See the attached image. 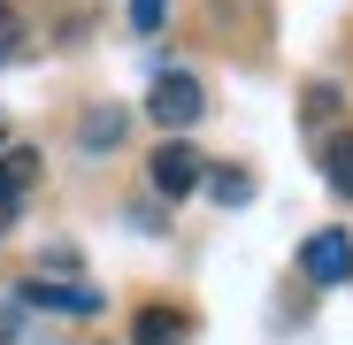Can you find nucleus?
Returning a JSON list of instances; mask_svg holds the SVG:
<instances>
[{"mask_svg": "<svg viewBox=\"0 0 353 345\" xmlns=\"http://www.w3.org/2000/svg\"><path fill=\"white\" fill-rule=\"evenodd\" d=\"M185 330H192V322L176 315V307H146L131 337H139V345H185Z\"/></svg>", "mask_w": 353, "mask_h": 345, "instance_id": "nucleus-7", "label": "nucleus"}, {"mask_svg": "<svg viewBox=\"0 0 353 345\" xmlns=\"http://www.w3.org/2000/svg\"><path fill=\"white\" fill-rule=\"evenodd\" d=\"M31 185H39V154L31 146H8V154H0V230H8V215L23 207Z\"/></svg>", "mask_w": 353, "mask_h": 345, "instance_id": "nucleus-5", "label": "nucleus"}, {"mask_svg": "<svg viewBox=\"0 0 353 345\" xmlns=\"http://www.w3.org/2000/svg\"><path fill=\"white\" fill-rule=\"evenodd\" d=\"M77 138H85L92 154H100V146H115V138H123V107H115V100H108V107H92L85 123H77Z\"/></svg>", "mask_w": 353, "mask_h": 345, "instance_id": "nucleus-9", "label": "nucleus"}, {"mask_svg": "<svg viewBox=\"0 0 353 345\" xmlns=\"http://www.w3.org/2000/svg\"><path fill=\"white\" fill-rule=\"evenodd\" d=\"M161 16H169V0H131V23L139 31H161Z\"/></svg>", "mask_w": 353, "mask_h": 345, "instance_id": "nucleus-12", "label": "nucleus"}, {"mask_svg": "<svg viewBox=\"0 0 353 345\" xmlns=\"http://www.w3.org/2000/svg\"><path fill=\"white\" fill-rule=\"evenodd\" d=\"M330 107H338V92H330V85H315V92H307V123H323Z\"/></svg>", "mask_w": 353, "mask_h": 345, "instance_id": "nucleus-13", "label": "nucleus"}, {"mask_svg": "<svg viewBox=\"0 0 353 345\" xmlns=\"http://www.w3.org/2000/svg\"><path fill=\"white\" fill-rule=\"evenodd\" d=\"M200 169H208V161H200L185 138H161V146H154V161H146V177H154V192H161V200H185V192H200Z\"/></svg>", "mask_w": 353, "mask_h": 345, "instance_id": "nucleus-4", "label": "nucleus"}, {"mask_svg": "<svg viewBox=\"0 0 353 345\" xmlns=\"http://www.w3.org/2000/svg\"><path fill=\"white\" fill-rule=\"evenodd\" d=\"M146 115L161 131H192L200 115H208V85L192 77V70H161L154 77V100H146Z\"/></svg>", "mask_w": 353, "mask_h": 345, "instance_id": "nucleus-1", "label": "nucleus"}, {"mask_svg": "<svg viewBox=\"0 0 353 345\" xmlns=\"http://www.w3.org/2000/svg\"><path fill=\"white\" fill-rule=\"evenodd\" d=\"M16 330H23V307H16V292H0V345H16Z\"/></svg>", "mask_w": 353, "mask_h": 345, "instance_id": "nucleus-11", "label": "nucleus"}, {"mask_svg": "<svg viewBox=\"0 0 353 345\" xmlns=\"http://www.w3.org/2000/svg\"><path fill=\"white\" fill-rule=\"evenodd\" d=\"M300 276H307V284H345V276H353V230H307Z\"/></svg>", "mask_w": 353, "mask_h": 345, "instance_id": "nucleus-3", "label": "nucleus"}, {"mask_svg": "<svg viewBox=\"0 0 353 345\" xmlns=\"http://www.w3.org/2000/svg\"><path fill=\"white\" fill-rule=\"evenodd\" d=\"M16 307H46V315H70V322H92L108 300L92 292V284H54V276H31L16 284Z\"/></svg>", "mask_w": 353, "mask_h": 345, "instance_id": "nucleus-2", "label": "nucleus"}, {"mask_svg": "<svg viewBox=\"0 0 353 345\" xmlns=\"http://www.w3.org/2000/svg\"><path fill=\"white\" fill-rule=\"evenodd\" d=\"M200 185H208L215 207H246V200H254V177H246L239 161H208V169H200Z\"/></svg>", "mask_w": 353, "mask_h": 345, "instance_id": "nucleus-6", "label": "nucleus"}, {"mask_svg": "<svg viewBox=\"0 0 353 345\" xmlns=\"http://www.w3.org/2000/svg\"><path fill=\"white\" fill-rule=\"evenodd\" d=\"M16 39H23V16L8 8V0H0V62H8V54H16Z\"/></svg>", "mask_w": 353, "mask_h": 345, "instance_id": "nucleus-10", "label": "nucleus"}, {"mask_svg": "<svg viewBox=\"0 0 353 345\" xmlns=\"http://www.w3.org/2000/svg\"><path fill=\"white\" fill-rule=\"evenodd\" d=\"M323 185H330L338 200H353V138H330V146H323Z\"/></svg>", "mask_w": 353, "mask_h": 345, "instance_id": "nucleus-8", "label": "nucleus"}]
</instances>
